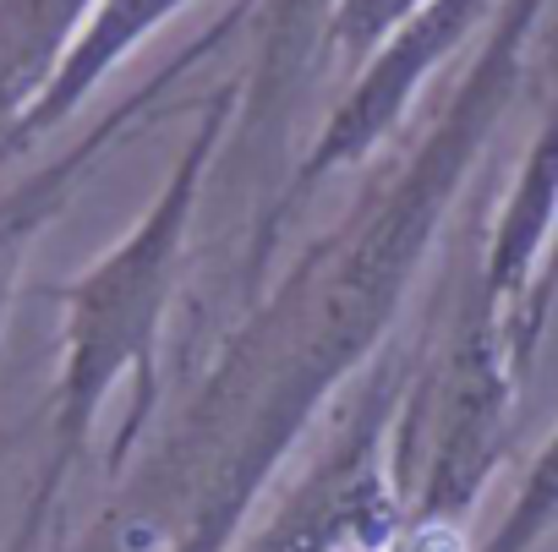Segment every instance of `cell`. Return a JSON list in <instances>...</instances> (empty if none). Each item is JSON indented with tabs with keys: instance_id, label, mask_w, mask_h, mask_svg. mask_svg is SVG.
Instances as JSON below:
<instances>
[{
	"instance_id": "3",
	"label": "cell",
	"mask_w": 558,
	"mask_h": 552,
	"mask_svg": "<svg viewBox=\"0 0 558 552\" xmlns=\"http://www.w3.org/2000/svg\"><path fill=\"white\" fill-rule=\"evenodd\" d=\"M520 361L498 302L476 262H460L438 329L422 334V356L395 421V470L405 487V519L465 525L514 443Z\"/></svg>"
},
{
	"instance_id": "6",
	"label": "cell",
	"mask_w": 558,
	"mask_h": 552,
	"mask_svg": "<svg viewBox=\"0 0 558 552\" xmlns=\"http://www.w3.org/2000/svg\"><path fill=\"white\" fill-rule=\"evenodd\" d=\"M246 17H252V0H235V7L219 12L192 45H181L148 83H137L121 105H110L94 126H83L77 143H66L56 159L23 170L12 186H0V334H7V323H12V307H17V291H23V268H28L39 235L72 208L77 186H83L121 143H132V137H137L143 126H154L159 115H175V110H181L175 88H181L197 66H208V61L235 39V28H241Z\"/></svg>"
},
{
	"instance_id": "13",
	"label": "cell",
	"mask_w": 558,
	"mask_h": 552,
	"mask_svg": "<svg viewBox=\"0 0 558 552\" xmlns=\"http://www.w3.org/2000/svg\"><path fill=\"white\" fill-rule=\"evenodd\" d=\"M384 552H476L465 525H427V519H405L400 536Z\"/></svg>"
},
{
	"instance_id": "2",
	"label": "cell",
	"mask_w": 558,
	"mask_h": 552,
	"mask_svg": "<svg viewBox=\"0 0 558 552\" xmlns=\"http://www.w3.org/2000/svg\"><path fill=\"white\" fill-rule=\"evenodd\" d=\"M241 105V77L219 83L214 94L197 99V126L181 143L175 164L165 170L159 192L137 213V224L110 241L83 273L50 285V302L61 307V367L50 389V416H45V465L34 476V492L23 503L17 536L7 552H34L56 503L66 498L77 465L88 459L94 427L116 389H126V416L110 443V476L121 481L137 443L148 438L165 378H159V351L170 329V307L181 296V268H186V241L203 213V192L214 181L219 148L230 137Z\"/></svg>"
},
{
	"instance_id": "10",
	"label": "cell",
	"mask_w": 558,
	"mask_h": 552,
	"mask_svg": "<svg viewBox=\"0 0 558 552\" xmlns=\"http://www.w3.org/2000/svg\"><path fill=\"white\" fill-rule=\"evenodd\" d=\"M94 0H0V143L50 88Z\"/></svg>"
},
{
	"instance_id": "11",
	"label": "cell",
	"mask_w": 558,
	"mask_h": 552,
	"mask_svg": "<svg viewBox=\"0 0 558 552\" xmlns=\"http://www.w3.org/2000/svg\"><path fill=\"white\" fill-rule=\"evenodd\" d=\"M553 525H558V427L531 454V465H525L509 508L498 514V525L487 530V541L476 552H531Z\"/></svg>"
},
{
	"instance_id": "7",
	"label": "cell",
	"mask_w": 558,
	"mask_h": 552,
	"mask_svg": "<svg viewBox=\"0 0 558 552\" xmlns=\"http://www.w3.org/2000/svg\"><path fill=\"white\" fill-rule=\"evenodd\" d=\"M335 7L340 0H252L246 23L257 28V56H252V72L241 77V105L214 164L225 170L230 197L252 192L246 235L268 219L279 197L274 175H279V159H286V121H291V105L302 99V83L329 56Z\"/></svg>"
},
{
	"instance_id": "12",
	"label": "cell",
	"mask_w": 558,
	"mask_h": 552,
	"mask_svg": "<svg viewBox=\"0 0 558 552\" xmlns=\"http://www.w3.org/2000/svg\"><path fill=\"white\" fill-rule=\"evenodd\" d=\"M427 0H340L329 17V56H340L351 72Z\"/></svg>"
},
{
	"instance_id": "1",
	"label": "cell",
	"mask_w": 558,
	"mask_h": 552,
	"mask_svg": "<svg viewBox=\"0 0 558 552\" xmlns=\"http://www.w3.org/2000/svg\"><path fill=\"white\" fill-rule=\"evenodd\" d=\"M553 0H504L400 159L252 296L99 519L110 552H230L296 443L389 351L427 257L509 121Z\"/></svg>"
},
{
	"instance_id": "4",
	"label": "cell",
	"mask_w": 558,
	"mask_h": 552,
	"mask_svg": "<svg viewBox=\"0 0 558 552\" xmlns=\"http://www.w3.org/2000/svg\"><path fill=\"white\" fill-rule=\"evenodd\" d=\"M422 356V334L389 345L329 410L307 465L279 487L230 552H384L405 525V487L395 470V421Z\"/></svg>"
},
{
	"instance_id": "5",
	"label": "cell",
	"mask_w": 558,
	"mask_h": 552,
	"mask_svg": "<svg viewBox=\"0 0 558 552\" xmlns=\"http://www.w3.org/2000/svg\"><path fill=\"white\" fill-rule=\"evenodd\" d=\"M504 0H427L416 7L356 72H351V88L340 94V105L324 115V126L313 132L307 154L296 159V170L279 186L268 219L257 224V235L246 241V257H241V296H257L268 268H274V252H279V235H286L291 213L318 192L329 186L340 170H362L411 115V105L422 99V88L465 50L471 34H482L493 23V12Z\"/></svg>"
},
{
	"instance_id": "8",
	"label": "cell",
	"mask_w": 558,
	"mask_h": 552,
	"mask_svg": "<svg viewBox=\"0 0 558 552\" xmlns=\"http://www.w3.org/2000/svg\"><path fill=\"white\" fill-rule=\"evenodd\" d=\"M476 273L504 312L520 372H531L553 312V280H558V88L525 137L509 192L487 213Z\"/></svg>"
},
{
	"instance_id": "9",
	"label": "cell",
	"mask_w": 558,
	"mask_h": 552,
	"mask_svg": "<svg viewBox=\"0 0 558 552\" xmlns=\"http://www.w3.org/2000/svg\"><path fill=\"white\" fill-rule=\"evenodd\" d=\"M186 7H192V0H94V12L83 17L72 50L61 56L50 88L28 105V115L7 132V143H0V170H7L12 159H23V154H34L50 132H61L110 83V72H121Z\"/></svg>"
}]
</instances>
